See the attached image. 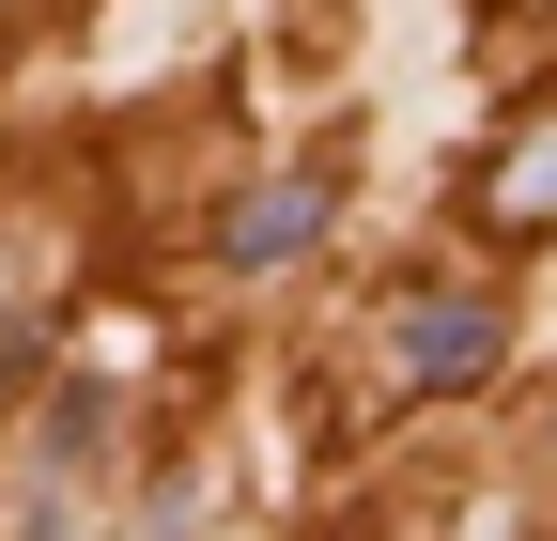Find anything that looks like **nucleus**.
<instances>
[{
	"instance_id": "f257e3e1",
	"label": "nucleus",
	"mask_w": 557,
	"mask_h": 541,
	"mask_svg": "<svg viewBox=\"0 0 557 541\" xmlns=\"http://www.w3.org/2000/svg\"><path fill=\"white\" fill-rule=\"evenodd\" d=\"M496 294H403V387H480L496 372Z\"/></svg>"
},
{
	"instance_id": "7ed1b4c3",
	"label": "nucleus",
	"mask_w": 557,
	"mask_h": 541,
	"mask_svg": "<svg viewBox=\"0 0 557 541\" xmlns=\"http://www.w3.org/2000/svg\"><path fill=\"white\" fill-rule=\"evenodd\" d=\"M542 201H557V140H527V155L496 171V217H511V232H542Z\"/></svg>"
},
{
	"instance_id": "f03ea898",
	"label": "nucleus",
	"mask_w": 557,
	"mask_h": 541,
	"mask_svg": "<svg viewBox=\"0 0 557 541\" xmlns=\"http://www.w3.org/2000/svg\"><path fill=\"white\" fill-rule=\"evenodd\" d=\"M310 232H325V186H263V201H248V217H233V263H248V279H263V263H295Z\"/></svg>"
}]
</instances>
